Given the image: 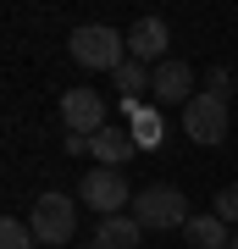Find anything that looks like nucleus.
I'll use <instances>...</instances> for the list:
<instances>
[{"mask_svg": "<svg viewBox=\"0 0 238 249\" xmlns=\"http://www.w3.org/2000/svg\"><path fill=\"white\" fill-rule=\"evenodd\" d=\"M133 222L139 227H161V232H183L194 216H188V199H183V188H172V183H150V188H139L133 194Z\"/></svg>", "mask_w": 238, "mask_h": 249, "instance_id": "f257e3e1", "label": "nucleus"}, {"mask_svg": "<svg viewBox=\"0 0 238 249\" xmlns=\"http://www.w3.org/2000/svg\"><path fill=\"white\" fill-rule=\"evenodd\" d=\"M72 61L78 67H89V72H116L128 61V39L116 34V28H106V22H83V28H72Z\"/></svg>", "mask_w": 238, "mask_h": 249, "instance_id": "f03ea898", "label": "nucleus"}, {"mask_svg": "<svg viewBox=\"0 0 238 249\" xmlns=\"http://www.w3.org/2000/svg\"><path fill=\"white\" fill-rule=\"evenodd\" d=\"M34 238L39 244H67L72 238V227H78V205H72L67 194H39L34 199Z\"/></svg>", "mask_w": 238, "mask_h": 249, "instance_id": "7ed1b4c3", "label": "nucleus"}, {"mask_svg": "<svg viewBox=\"0 0 238 249\" xmlns=\"http://www.w3.org/2000/svg\"><path fill=\"white\" fill-rule=\"evenodd\" d=\"M183 133L194 139V144H221V139H227V100L194 94L183 106Z\"/></svg>", "mask_w": 238, "mask_h": 249, "instance_id": "20e7f679", "label": "nucleus"}, {"mask_svg": "<svg viewBox=\"0 0 238 249\" xmlns=\"http://www.w3.org/2000/svg\"><path fill=\"white\" fill-rule=\"evenodd\" d=\"M78 199L89 205V211H100V216H122V205H128V178H122V172H111V166H94V172L78 183Z\"/></svg>", "mask_w": 238, "mask_h": 249, "instance_id": "39448f33", "label": "nucleus"}, {"mask_svg": "<svg viewBox=\"0 0 238 249\" xmlns=\"http://www.w3.org/2000/svg\"><path fill=\"white\" fill-rule=\"evenodd\" d=\"M61 122H67V133H83V139L106 133V100L94 89H67L61 94Z\"/></svg>", "mask_w": 238, "mask_h": 249, "instance_id": "423d86ee", "label": "nucleus"}, {"mask_svg": "<svg viewBox=\"0 0 238 249\" xmlns=\"http://www.w3.org/2000/svg\"><path fill=\"white\" fill-rule=\"evenodd\" d=\"M166 45H172V34H166L161 17H139V22L128 28V55L144 61V67H150V61H155V67L166 61Z\"/></svg>", "mask_w": 238, "mask_h": 249, "instance_id": "0eeeda50", "label": "nucleus"}, {"mask_svg": "<svg viewBox=\"0 0 238 249\" xmlns=\"http://www.w3.org/2000/svg\"><path fill=\"white\" fill-rule=\"evenodd\" d=\"M188 89H194V72H188L183 61H161L155 78H150V100L155 106H188V100H194Z\"/></svg>", "mask_w": 238, "mask_h": 249, "instance_id": "6e6552de", "label": "nucleus"}, {"mask_svg": "<svg viewBox=\"0 0 238 249\" xmlns=\"http://www.w3.org/2000/svg\"><path fill=\"white\" fill-rule=\"evenodd\" d=\"M89 155H94L100 160V166H128V160L133 155H139V139H133V133H122V127H106V133H94V139H89Z\"/></svg>", "mask_w": 238, "mask_h": 249, "instance_id": "1a4fd4ad", "label": "nucleus"}, {"mask_svg": "<svg viewBox=\"0 0 238 249\" xmlns=\"http://www.w3.org/2000/svg\"><path fill=\"white\" fill-rule=\"evenodd\" d=\"M144 227L133 222V216H106V222H94V249H139Z\"/></svg>", "mask_w": 238, "mask_h": 249, "instance_id": "9d476101", "label": "nucleus"}, {"mask_svg": "<svg viewBox=\"0 0 238 249\" xmlns=\"http://www.w3.org/2000/svg\"><path fill=\"white\" fill-rule=\"evenodd\" d=\"M183 238L194 244V249H233V227L211 211V216H194V222L183 227Z\"/></svg>", "mask_w": 238, "mask_h": 249, "instance_id": "9b49d317", "label": "nucleus"}, {"mask_svg": "<svg viewBox=\"0 0 238 249\" xmlns=\"http://www.w3.org/2000/svg\"><path fill=\"white\" fill-rule=\"evenodd\" d=\"M150 78H155V72H150V67H144V61H133V55H128V61H122V67H116V72H111V83H116V89H122L128 100H133V94H144V89H150Z\"/></svg>", "mask_w": 238, "mask_h": 249, "instance_id": "f8f14e48", "label": "nucleus"}, {"mask_svg": "<svg viewBox=\"0 0 238 249\" xmlns=\"http://www.w3.org/2000/svg\"><path fill=\"white\" fill-rule=\"evenodd\" d=\"M39 238H34V227L28 222H17V216H6L0 222V249H34Z\"/></svg>", "mask_w": 238, "mask_h": 249, "instance_id": "ddd939ff", "label": "nucleus"}, {"mask_svg": "<svg viewBox=\"0 0 238 249\" xmlns=\"http://www.w3.org/2000/svg\"><path fill=\"white\" fill-rule=\"evenodd\" d=\"M216 216H221L227 227H238V183H227V188L216 194Z\"/></svg>", "mask_w": 238, "mask_h": 249, "instance_id": "4468645a", "label": "nucleus"}, {"mask_svg": "<svg viewBox=\"0 0 238 249\" xmlns=\"http://www.w3.org/2000/svg\"><path fill=\"white\" fill-rule=\"evenodd\" d=\"M205 94H216V100H227V67H211V89Z\"/></svg>", "mask_w": 238, "mask_h": 249, "instance_id": "2eb2a0df", "label": "nucleus"}, {"mask_svg": "<svg viewBox=\"0 0 238 249\" xmlns=\"http://www.w3.org/2000/svg\"><path fill=\"white\" fill-rule=\"evenodd\" d=\"M67 155H89V139L83 133H67Z\"/></svg>", "mask_w": 238, "mask_h": 249, "instance_id": "dca6fc26", "label": "nucleus"}, {"mask_svg": "<svg viewBox=\"0 0 238 249\" xmlns=\"http://www.w3.org/2000/svg\"><path fill=\"white\" fill-rule=\"evenodd\" d=\"M233 249H238V232H233Z\"/></svg>", "mask_w": 238, "mask_h": 249, "instance_id": "f3484780", "label": "nucleus"}, {"mask_svg": "<svg viewBox=\"0 0 238 249\" xmlns=\"http://www.w3.org/2000/svg\"><path fill=\"white\" fill-rule=\"evenodd\" d=\"M83 249H94V244H83Z\"/></svg>", "mask_w": 238, "mask_h": 249, "instance_id": "a211bd4d", "label": "nucleus"}]
</instances>
